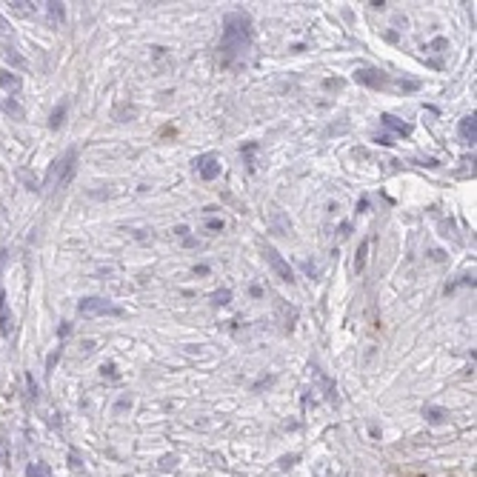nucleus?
Here are the masks:
<instances>
[{"mask_svg": "<svg viewBox=\"0 0 477 477\" xmlns=\"http://www.w3.org/2000/svg\"><path fill=\"white\" fill-rule=\"evenodd\" d=\"M252 43V29L246 14H229L220 40V54H223V66H232L234 60H243L246 49Z\"/></svg>", "mask_w": 477, "mask_h": 477, "instance_id": "obj_1", "label": "nucleus"}, {"mask_svg": "<svg viewBox=\"0 0 477 477\" xmlns=\"http://www.w3.org/2000/svg\"><path fill=\"white\" fill-rule=\"evenodd\" d=\"M74 160H77V152H66L60 160H54L52 163V172H49V180H46V186H54V183H66L69 177H72V172H74Z\"/></svg>", "mask_w": 477, "mask_h": 477, "instance_id": "obj_2", "label": "nucleus"}, {"mask_svg": "<svg viewBox=\"0 0 477 477\" xmlns=\"http://www.w3.org/2000/svg\"><path fill=\"white\" fill-rule=\"evenodd\" d=\"M80 314H112V317H120L123 309L112 306L103 297H86V300H80Z\"/></svg>", "mask_w": 477, "mask_h": 477, "instance_id": "obj_3", "label": "nucleus"}, {"mask_svg": "<svg viewBox=\"0 0 477 477\" xmlns=\"http://www.w3.org/2000/svg\"><path fill=\"white\" fill-rule=\"evenodd\" d=\"M194 169H197V174L203 180H214L220 174V160L214 154H203V157L194 160Z\"/></svg>", "mask_w": 477, "mask_h": 477, "instance_id": "obj_4", "label": "nucleus"}, {"mask_svg": "<svg viewBox=\"0 0 477 477\" xmlns=\"http://www.w3.org/2000/svg\"><path fill=\"white\" fill-rule=\"evenodd\" d=\"M266 257H269V263H272V269L277 272V277H280V280L292 283V280H294V272L289 269V263H286V260L280 257V254L274 252V249H266Z\"/></svg>", "mask_w": 477, "mask_h": 477, "instance_id": "obj_5", "label": "nucleus"}, {"mask_svg": "<svg viewBox=\"0 0 477 477\" xmlns=\"http://www.w3.org/2000/svg\"><path fill=\"white\" fill-rule=\"evenodd\" d=\"M354 77H357V83L371 86V89H383L386 86V74L377 72V69H360V72H354Z\"/></svg>", "mask_w": 477, "mask_h": 477, "instance_id": "obj_6", "label": "nucleus"}, {"mask_svg": "<svg viewBox=\"0 0 477 477\" xmlns=\"http://www.w3.org/2000/svg\"><path fill=\"white\" fill-rule=\"evenodd\" d=\"M460 137H463L466 143H474V137H477V132H474V114L460 120Z\"/></svg>", "mask_w": 477, "mask_h": 477, "instance_id": "obj_7", "label": "nucleus"}, {"mask_svg": "<svg viewBox=\"0 0 477 477\" xmlns=\"http://www.w3.org/2000/svg\"><path fill=\"white\" fill-rule=\"evenodd\" d=\"M380 120H383V126H389L391 132H398V134H409V132H411L409 123H400V120L394 117V114H383Z\"/></svg>", "mask_w": 477, "mask_h": 477, "instance_id": "obj_8", "label": "nucleus"}, {"mask_svg": "<svg viewBox=\"0 0 477 477\" xmlns=\"http://www.w3.org/2000/svg\"><path fill=\"white\" fill-rule=\"evenodd\" d=\"M9 323H12V317H9L6 294H3V286H0V331H3V334H6V331H9Z\"/></svg>", "mask_w": 477, "mask_h": 477, "instance_id": "obj_9", "label": "nucleus"}, {"mask_svg": "<svg viewBox=\"0 0 477 477\" xmlns=\"http://www.w3.org/2000/svg\"><path fill=\"white\" fill-rule=\"evenodd\" d=\"M366 252H369V240H363L357 249V260H354V269L357 272H363V266H366Z\"/></svg>", "mask_w": 477, "mask_h": 477, "instance_id": "obj_10", "label": "nucleus"}, {"mask_svg": "<svg viewBox=\"0 0 477 477\" xmlns=\"http://www.w3.org/2000/svg\"><path fill=\"white\" fill-rule=\"evenodd\" d=\"M426 418H429L431 423H443V420H446V411H443V409H434V406H429V409H426Z\"/></svg>", "mask_w": 477, "mask_h": 477, "instance_id": "obj_11", "label": "nucleus"}, {"mask_svg": "<svg viewBox=\"0 0 477 477\" xmlns=\"http://www.w3.org/2000/svg\"><path fill=\"white\" fill-rule=\"evenodd\" d=\"M0 83H3V86H6V89H17V86H20V77H12V74H9V72H3V77H0Z\"/></svg>", "mask_w": 477, "mask_h": 477, "instance_id": "obj_12", "label": "nucleus"}, {"mask_svg": "<svg viewBox=\"0 0 477 477\" xmlns=\"http://www.w3.org/2000/svg\"><path fill=\"white\" fill-rule=\"evenodd\" d=\"M60 123H63V106L54 109V114H52V129H57Z\"/></svg>", "mask_w": 477, "mask_h": 477, "instance_id": "obj_13", "label": "nucleus"}, {"mask_svg": "<svg viewBox=\"0 0 477 477\" xmlns=\"http://www.w3.org/2000/svg\"><path fill=\"white\" fill-rule=\"evenodd\" d=\"M209 229H223V220H209Z\"/></svg>", "mask_w": 477, "mask_h": 477, "instance_id": "obj_14", "label": "nucleus"}, {"mask_svg": "<svg viewBox=\"0 0 477 477\" xmlns=\"http://www.w3.org/2000/svg\"><path fill=\"white\" fill-rule=\"evenodd\" d=\"M29 477H40V469H34V466H29Z\"/></svg>", "mask_w": 477, "mask_h": 477, "instance_id": "obj_15", "label": "nucleus"}]
</instances>
